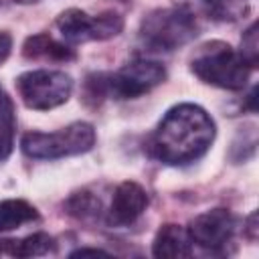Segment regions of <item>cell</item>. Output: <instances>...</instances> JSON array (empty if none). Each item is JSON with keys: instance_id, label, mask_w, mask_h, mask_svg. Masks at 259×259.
Segmentation results:
<instances>
[{"instance_id": "6da1fadb", "label": "cell", "mask_w": 259, "mask_h": 259, "mask_svg": "<svg viewBox=\"0 0 259 259\" xmlns=\"http://www.w3.org/2000/svg\"><path fill=\"white\" fill-rule=\"evenodd\" d=\"M214 140V121L194 105L180 103L166 111L148 142L150 154L170 166H182L206 154Z\"/></svg>"}, {"instance_id": "7a4b0ae2", "label": "cell", "mask_w": 259, "mask_h": 259, "mask_svg": "<svg viewBox=\"0 0 259 259\" xmlns=\"http://www.w3.org/2000/svg\"><path fill=\"white\" fill-rule=\"evenodd\" d=\"M190 69L200 81L233 91L243 89L251 73V67L241 57V53L221 40L202 45L192 57Z\"/></svg>"}, {"instance_id": "3957f363", "label": "cell", "mask_w": 259, "mask_h": 259, "mask_svg": "<svg viewBox=\"0 0 259 259\" xmlns=\"http://www.w3.org/2000/svg\"><path fill=\"white\" fill-rule=\"evenodd\" d=\"M95 144V130L87 121H75L59 132L42 134L28 132L20 140V148L28 158L55 160L65 156H75L89 152Z\"/></svg>"}, {"instance_id": "277c9868", "label": "cell", "mask_w": 259, "mask_h": 259, "mask_svg": "<svg viewBox=\"0 0 259 259\" xmlns=\"http://www.w3.org/2000/svg\"><path fill=\"white\" fill-rule=\"evenodd\" d=\"M196 20L180 8L154 10L140 26L142 40L154 51H174L196 36Z\"/></svg>"}, {"instance_id": "5b68a950", "label": "cell", "mask_w": 259, "mask_h": 259, "mask_svg": "<svg viewBox=\"0 0 259 259\" xmlns=\"http://www.w3.org/2000/svg\"><path fill=\"white\" fill-rule=\"evenodd\" d=\"M16 87L26 107L42 111L63 105L73 91V81L61 71L38 69L22 73L16 79Z\"/></svg>"}, {"instance_id": "8992f818", "label": "cell", "mask_w": 259, "mask_h": 259, "mask_svg": "<svg viewBox=\"0 0 259 259\" xmlns=\"http://www.w3.org/2000/svg\"><path fill=\"white\" fill-rule=\"evenodd\" d=\"M164 79H166V69L162 67V63L140 59V61L127 63L117 73L109 75L107 85H109L111 97L134 99V97L148 93L150 89L160 85Z\"/></svg>"}, {"instance_id": "52a82bcc", "label": "cell", "mask_w": 259, "mask_h": 259, "mask_svg": "<svg viewBox=\"0 0 259 259\" xmlns=\"http://www.w3.org/2000/svg\"><path fill=\"white\" fill-rule=\"evenodd\" d=\"M237 229V219L227 208H212L198 217H194L186 229L192 243L204 247V249H223L227 243H231Z\"/></svg>"}, {"instance_id": "ba28073f", "label": "cell", "mask_w": 259, "mask_h": 259, "mask_svg": "<svg viewBox=\"0 0 259 259\" xmlns=\"http://www.w3.org/2000/svg\"><path fill=\"white\" fill-rule=\"evenodd\" d=\"M148 206V194L138 182H121L111 198L107 210V225L127 227L132 225Z\"/></svg>"}, {"instance_id": "9c48e42d", "label": "cell", "mask_w": 259, "mask_h": 259, "mask_svg": "<svg viewBox=\"0 0 259 259\" xmlns=\"http://www.w3.org/2000/svg\"><path fill=\"white\" fill-rule=\"evenodd\" d=\"M152 255L164 257V259H180L192 255V241L186 233V229L178 225H162L156 233V239L152 243Z\"/></svg>"}, {"instance_id": "30bf717a", "label": "cell", "mask_w": 259, "mask_h": 259, "mask_svg": "<svg viewBox=\"0 0 259 259\" xmlns=\"http://www.w3.org/2000/svg\"><path fill=\"white\" fill-rule=\"evenodd\" d=\"M22 55L26 59H49V61H71V59H75L73 49H69L63 42H57L55 38H51L45 32L28 36L24 40Z\"/></svg>"}, {"instance_id": "8fae6325", "label": "cell", "mask_w": 259, "mask_h": 259, "mask_svg": "<svg viewBox=\"0 0 259 259\" xmlns=\"http://www.w3.org/2000/svg\"><path fill=\"white\" fill-rule=\"evenodd\" d=\"M55 24H57L61 36L71 45L91 40V16L79 8H69V10L61 12L57 16Z\"/></svg>"}, {"instance_id": "7c38bea8", "label": "cell", "mask_w": 259, "mask_h": 259, "mask_svg": "<svg viewBox=\"0 0 259 259\" xmlns=\"http://www.w3.org/2000/svg\"><path fill=\"white\" fill-rule=\"evenodd\" d=\"M55 241L47 233H32L18 241H0V253H8L12 257H40L51 253Z\"/></svg>"}, {"instance_id": "4fadbf2b", "label": "cell", "mask_w": 259, "mask_h": 259, "mask_svg": "<svg viewBox=\"0 0 259 259\" xmlns=\"http://www.w3.org/2000/svg\"><path fill=\"white\" fill-rule=\"evenodd\" d=\"M38 221V210L20 198H8L0 202V233L18 229L20 225Z\"/></svg>"}, {"instance_id": "5bb4252c", "label": "cell", "mask_w": 259, "mask_h": 259, "mask_svg": "<svg viewBox=\"0 0 259 259\" xmlns=\"http://www.w3.org/2000/svg\"><path fill=\"white\" fill-rule=\"evenodd\" d=\"M202 8H204V16L223 22L241 20L251 10L249 0H202Z\"/></svg>"}, {"instance_id": "9a60e30c", "label": "cell", "mask_w": 259, "mask_h": 259, "mask_svg": "<svg viewBox=\"0 0 259 259\" xmlns=\"http://www.w3.org/2000/svg\"><path fill=\"white\" fill-rule=\"evenodd\" d=\"M123 28V18L117 12H103L91 16V40H105L119 34Z\"/></svg>"}, {"instance_id": "2e32d148", "label": "cell", "mask_w": 259, "mask_h": 259, "mask_svg": "<svg viewBox=\"0 0 259 259\" xmlns=\"http://www.w3.org/2000/svg\"><path fill=\"white\" fill-rule=\"evenodd\" d=\"M101 210V202L99 198H95L89 192H77L67 200V212L77 217V219H89V217H97Z\"/></svg>"}, {"instance_id": "e0dca14e", "label": "cell", "mask_w": 259, "mask_h": 259, "mask_svg": "<svg viewBox=\"0 0 259 259\" xmlns=\"http://www.w3.org/2000/svg\"><path fill=\"white\" fill-rule=\"evenodd\" d=\"M241 57L247 61V65L253 69L257 65V59H259V40H257V24L253 22L247 32L243 34L241 38Z\"/></svg>"}, {"instance_id": "ac0fdd59", "label": "cell", "mask_w": 259, "mask_h": 259, "mask_svg": "<svg viewBox=\"0 0 259 259\" xmlns=\"http://www.w3.org/2000/svg\"><path fill=\"white\" fill-rule=\"evenodd\" d=\"M14 130H16L14 103H12L10 95L4 91V87H0V132L14 136Z\"/></svg>"}, {"instance_id": "d6986e66", "label": "cell", "mask_w": 259, "mask_h": 259, "mask_svg": "<svg viewBox=\"0 0 259 259\" xmlns=\"http://www.w3.org/2000/svg\"><path fill=\"white\" fill-rule=\"evenodd\" d=\"M12 148H14V136H8V134L0 132V162H4L10 156Z\"/></svg>"}, {"instance_id": "ffe728a7", "label": "cell", "mask_w": 259, "mask_h": 259, "mask_svg": "<svg viewBox=\"0 0 259 259\" xmlns=\"http://www.w3.org/2000/svg\"><path fill=\"white\" fill-rule=\"evenodd\" d=\"M10 51H12V36L8 32H0V65L8 59Z\"/></svg>"}, {"instance_id": "44dd1931", "label": "cell", "mask_w": 259, "mask_h": 259, "mask_svg": "<svg viewBox=\"0 0 259 259\" xmlns=\"http://www.w3.org/2000/svg\"><path fill=\"white\" fill-rule=\"evenodd\" d=\"M87 255H91V257H109L107 251H101V249H89V247H81V249H77V251L71 253V257H87Z\"/></svg>"}, {"instance_id": "7402d4cb", "label": "cell", "mask_w": 259, "mask_h": 259, "mask_svg": "<svg viewBox=\"0 0 259 259\" xmlns=\"http://www.w3.org/2000/svg\"><path fill=\"white\" fill-rule=\"evenodd\" d=\"M255 221H257V212H251V217L247 219V231H249V237L251 239H255L257 237V227H255Z\"/></svg>"}, {"instance_id": "603a6c76", "label": "cell", "mask_w": 259, "mask_h": 259, "mask_svg": "<svg viewBox=\"0 0 259 259\" xmlns=\"http://www.w3.org/2000/svg\"><path fill=\"white\" fill-rule=\"evenodd\" d=\"M255 95H257V87H253V89H251V93H249V97H247V101H249V109H251V111H257Z\"/></svg>"}, {"instance_id": "cb8c5ba5", "label": "cell", "mask_w": 259, "mask_h": 259, "mask_svg": "<svg viewBox=\"0 0 259 259\" xmlns=\"http://www.w3.org/2000/svg\"><path fill=\"white\" fill-rule=\"evenodd\" d=\"M14 2H18V4H34L38 0H14Z\"/></svg>"}]
</instances>
